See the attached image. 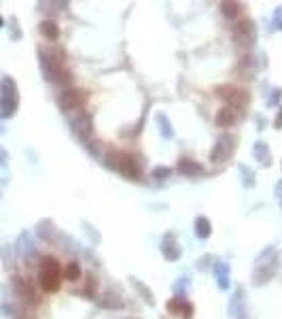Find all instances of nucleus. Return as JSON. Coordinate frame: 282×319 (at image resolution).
Returning a JSON list of instances; mask_svg holds the SVG:
<instances>
[{
  "label": "nucleus",
  "mask_w": 282,
  "mask_h": 319,
  "mask_svg": "<svg viewBox=\"0 0 282 319\" xmlns=\"http://www.w3.org/2000/svg\"><path fill=\"white\" fill-rule=\"evenodd\" d=\"M93 287H98V281L93 279V275H89V277H87V285H85V296H91Z\"/></svg>",
  "instance_id": "5701e85b"
},
{
  "label": "nucleus",
  "mask_w": 282,
  "mask_h": 319,
  "mask_svg": "<svg viewBox=\"0 0 282 319\" xmlns=\"http://www.w3.org/2000/svg\"><path fill=\"white\" fill-rule=\"evenodd\" d=\"M38 283L45 292H57L62 283V266L55 258H45L38 268Z\"/></svg>",
  "instance_id": "f03ea898"
},
{
  "label": "nucleus",
  "mask_w": 282,
  "mask_h": 319,
  "mask_svg": "<svg viewBox=\"0 0 282 319\" xmlns=\"http://www.w3.org/2000/svg\"><path fill=\"white\" fill-rule=\"evenodd\" d=\"M168 313L174 317H183V319H191L193 317V304L187 302L185 298H172L168 302Z\"/></svg>",
  "instance_id": "423d86ee"
},
{
  "label": "nucleus",
  "mask_w": 282,
  "mask_h": 319,
  "mask_svg": "<svg viewBox=\"0 0 282 319\" xmlns=\"http://www.w3.org/2000/svg\"><path fill=\"white\" fill-rule=\"evenodd\" d=\"M0 100L19 102V96H17V83L11 77L0 79Z\"/></svg>",
  "instance_id": "6e6552de"
},
{
  "label": "nucleus",
  "mask_w": 282,
  "mask_h": 319,
  "mask_svg": "<svg viewBox=\"0 0 282 319\" xmlns=\"http://www.w3.org/2000/svg\"><path fill=\"white\" fill-rule=\"evenodd\" d=\"M221 11L225 17L233 19V17H238V13H240V4L238 2H221Z\"/></svg>",
  "instance_id": "a211bd4d"
},
{
  "label": "nucleus",
  "mask_w": 282,
  "mask_h": 319,
  "mask_svg": "<svg viewBox=\"0 0 282 319\" xmlns=\"http://www.w3.org/2000/svg\"><path fill=\"white\" fill-rule=\"evenodd\" d=\"M17 104L19 102H11V100H0V119L13 117L17 111Z\"/></svg>",
  "instance_id": "f3484780"
},
{
  "label": "nucleus",
  "mask_w": 282,
  "mask_h": 319,
  "mask_svg": "<svg viewBox=\"0 0 282 319\" xmlns=\"http://www.w3.org/2000/svg\"><path fill=\"white\" fill-rule=\"evenodd\" d=\"M210 230H212V228H210V222L206 217H197L195 219V234L199 236V239H208Z\"/></svg>",
  "instance_id": "dca6fc26"
},
{
  "label": "nucleus",
  "mask_w": 282,
  "mask_h": 319,
  "mask_svg": "<svg viewBox=\"0 0 282 319\" xmlns=\"http://www.w3.org/2000/svg\"><path fill=\"white\" fill-rule=\"evenodd\" d=\"M13 285H15L17 296H21L23 300H30V302H36V294H34L32 285L26 279H19V277H17V279L13 281Z\"/></svg>",
  "instance_id": "9d476101"
},
{
  "label": "nucleus",
  "mask_w": 282,
  "mask_h": 319,
  "mask_svg": "<svg viewBox=\"0 0 282 319\" xmlns=\"http://www.w3.org/2000/svg\"><path fill=\"white\" fill-rule=\"evenodd\" d=\"M178 172L180 175H187V177H193V175H197V172H202V166L189 158H183L178 162Z\"/></svg>",
  "instance_id": "ddd939ff"
},
{
  "label": "nucleus",
  "mask_w": 282,
  "mask_h": 319,
  "mask_svg": "<svg viewBox=\"0 0 282 319\" xmlns=\"http://www.w3.org/2000/svg\"><path fill=\"white\" fill-rule=\"evenodd\" d=\"M274 126L276 128H282V109H280V113H278V117L274 119Z\"/></svg>",
  "instance_id": "a878e982"
},
{
  "label": "nucleus",
  "mask_w": 282,
  "mask_h": 319,
  "mask_svg": "<svg viewBox=\"0 0 282 319\" xmlns=\"http://www.w3.org/2000/svg\"><path fill=\"white\" fill-rule=\"evenodd\" d=\"M64 277H66L68 281H79V277H81L79 264H76V262H70L66 268H64Z\"/></svg>",
  "instance_id": "aec40b11"
},
{
  "label": "nucleus",
  "mask_w": 282,
  "mask_h": 319,
  "mask_svg": "<svg viewBox=\"0 0 282 319\" xmlns=\"http://www.w3.org/2000/svg\"><path fill=\"white\" fill-rule=\"evenodd\" d=\"M157 124H159V130H161V134L166 136V138H172V128H170V121L168 117L163 113H157Z\"/></svg>",
  "instance_id": "6ab92c4d"
},
{
  "label": "nucleus",
  "mask_w": 282,
  "mask_h": 319,
  "mask_svg": "<svg viewBox=\"0 0 282 319\" xmlns=\"http://www.w3.org/2000/svg\"><path fill=\"white\" fill-rule=\"evenodd\" d=\"M38 30H40V34H43L45 38H49V40H57V38H60V28H57V24H55V21H51V19L40 21Z\"/></svg>",
  "instance_id": "f8f14e48"
},
{
  "label": "nucleus",
  "mask_w": 282,
  "mask_h": 319,
  "mask_svg": "<svg viewBox=\"0 0 282 319\" xmlns=\"http://www.w3.org/2000/svg\"><path fill=\"white\" fill-rule=\"evenodd\" d=\"M153 177H155V179H168V177H170V168H166V166H157L155 170H153Z\"/></svg>",
  "instance_id": "4be33fe9"
},
{
  "label": "nucleus",
  "mask_w": 282,
  "mask_h": 319,
  "mask_svg": "<svg viewBox=\"0 0 282 319\" xmlns=\"http://www.w3.org/2000/svg\"><path fill=\"white\" fill-rule=\"evenodd\" d=\"M214 121H216V126H219V128H229L233 121H236V111H233V107L221 109V111L216 113Z\"/></svg>",
  "instance_id": "9b49d317"
},
{
  "label": "nucleus",
  "mask_w": 282,
  "mask_h": 319,
  "mask_svg": "<svg viewBox=\"0 0 282 319\" xmlns=\"http://www.w3.org/2000/svg\"><path fill=\"white\" fill-rule=\"evenodd\" d=\"M2 132H4V128H2V126H0V134H2Z\"/></svg>",
  "instance_id": "c85d7f7f"
},
{
  "label": "nucleus",
  "mask_w": 282,
  "mask_h": 319,
  "mask_svg": "<svg viewBox=\"0 0 282 319\" xmlns=\"http://www.w3.org/2000/svg\"><path fill=\"white\" fill-rule=\"evenodd\" d=\"M2 24H4V21H2V17H0V28H2Z\"/></svg>",
  "instance_id": "cd10ccee"
},
{
  "label": "nucleus",
  "mask_w": 282,
  "mask_h": 319,
  "mask_svg": "<svg viewBox=\"0 0 282 319\" xmlns=\"http://www.w3.org/2000/svg\"><path fill=\"white\" fill-rule=\"evenodd\" d=\"M255 158L261 162V164H269L272 162V153H269V149H267V145L265 143H257L255 145Z\"/></svg>",
  "instance_id": "4468645a"
},
{
  "label": "nucleus",
  "mask_w": 282,
  "mask_h": 319,
  "mask_svg": "<svg viewBox=\"0 0 282 319\" xmlns=\"http://www.w3.org/2000/svg\"><path fill=\"white\" fill-rule=\"evenodd\" d=\"M161 251H163V255H166L168 260H178L180 258V247H178V243H176L174 234H168L166 239H163Z\"/></svg>",
  "instance_id": "1a4fd4ad"
},
{
  "label": "nucleus",
  "mask_w": 282,
  "mask_h": 319,
  "mask_svg": "<svg viewBox=\"0 0 282 319\" xmlns=\"http://www.w3.org/2000/svg\"><path fill=\"white\" fill-rule=\"evenodd\" d=\"M83 92H76V90H66L62 92L60 96V107L64 111H74V109H79V104L83 102Z\"/></svg>",
  "instance_id": "0eeeda50"
},
{
  "label": "nucleus",
  "mask_w": 282,
  "mask_h": 319,
  "mask_svg": "<svg viewBox=\"0 0 282 319\" xmlns=\"http://www.w3.org/2000/svg\"><path fill=\"white\" fill-rule=\"evenodd\" d=\"M216 275H219V285L227 287V266L225 264H221L219 268H216Z\"/></svg>",
  "instance_id": "412c9836"
},
{
  "label": "nucleus",
  "mask_w": 282,
  "mask_h": 319,
  "mask_svg": "<svg viewBox=\"0 0 282 319\" xmlns=\"http://www.w3.org/2000/svg\"><path fill=\"white\" fill-rule=\"evenodd\" d=\"M274 24H276V28H280V30H282V7L276 9V13H274Z\"/></svg>",
  "instance_id": "b1692460"
},
{
  "label": "nucleus",
  "mask_w": 282,
  "mask_h": 319,
  "mask_svg": "<svg viewBox=\"0 0 282 319\" xmlns=\"http://www.w3.org/2000/svg\"><path fill=\"white\" fill-rule=\"evenodd\" d=\"M7 160H9L7 151H2V149H0V166H4V164H7Z\"/></svg>",
  "instance_id": "393cba45"
},
{
  "label": "nucleus",
  "mask_w": 282,
  "mask_h": 319,
  "mask_svg": "<svg viewBox=\"0 0 282 319\" xmlns=\"http://www.w3.org/2000/svg\"><path fill=\"white\" fill-rule=\"evenodd\" d=\"M74 126H76V130L81 132V134H89L91 132V117L87 113H79V119L74 121Z\"/></svg>",
  "instance_id": "2eb2a0df"
},
{
  "label": "nucleus",
  "mask_w": 282,
  "mask_h": 319,
  "mask_svg": "<svg viewBox=\"0 0 282 319\" xmlns=\"http://www.w3.org/2000/svg\"><path fill=\"white\" fill-rule=\"evenodd\" d=\"M231 153H233V138L229 134H223L219 141H216L212 153H210V160L216 162V164H221V162H225Z\"/></svg>",
  "instance_id": "39448f33"
},
{
  "label": "nucleus",
  "mask_w": 282,
  "mask_h": 319,
  "mask_svg": "<svg viewBox=\"0 0 282 319\" xmlns=\"http://www.w3.org/2000/svg\"><path fill=\"white\" fill-rule=\"evenodd\" d=\"M106 164L113 166L115 170H119L123 177L127 179H138L142 175V168H140V162L134 158V155L125 153V151H108L106 153Z\"/></svg>",
  "instance_id": "f257e3e1"
},
{
  "label": "nucleus",
  "mask_w": 282,
  "mask_h": 319,
  "mask_svg": "<svg viewBox=\"0 0 282 319\" xmlns=\"http://www.w3.org/2000/svg\"><path fill=\"white\" fill-rule=\"evenodd\" d=\"M233 40L238 45H252L255 43V26H252L250 19H240L236 26H233Z\"/></svg>",
  "instance_id": "20e7f679"
},
{
  "label": "nucleus",
  "mask_w": 282,
  "mask_h": 319,
  "mask_svg": "<svg viewBox=\"0 0 282 319\" xmlns=\"http://www.w3.org/2000/svg\"><path fill=\"white\" fill-rule=\"evenodd\" d=\"M216 94H219L223 100L231 102L233 109H236V107H246L248 100H250L248 92L240 90V88H236V85H219V88H216Z\"/></svg>",
  "instance_id": "7ed1b4c3"
},
{
  "label": "nucleus",
  "mask_w": 282,
  "mask_h": 319,
  "mask_svg": "<svg viewBox=\"0 0 282 319\" xmlns=\"http://www.w3.org/2000/svg\"><path fill=\"white\" fill-rule=\"evenodd\" d=\"M276 196H278L280 202H282V181H280L278 185H276Z\"/></svg>",
  "instance_id": "bb28decb"
}]
</instances>
